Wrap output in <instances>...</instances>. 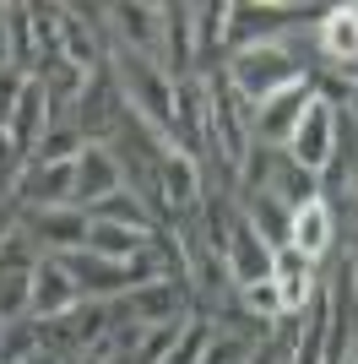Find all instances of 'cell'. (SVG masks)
<instances>
[{
	"label": "cell",
	"mask_w": 358,
	"mask_h": 364,
	"mask_svg": "<svg viewBox=\"0 0 358 364\" xmlns=\"http://www.w3.org/2000/svg\"><path fill=\"white\" fill-rule=\"evenodd\" d=\"M114 76H119V92H125V109H136V120L147 131H163L174 136V82L163 76V65L147 60V55H131L119 44L114 49Z\"/></svg>",
	"instance_id": "obj_1"
},
{
	"label": "cell",
	"mask_w": 358,
	"mask_h": 364,
	"mask_svg": "<svg viewBox=\"0 0 358 364\" xmlns=\"http://www.w3.org/2000/svg\"><path fill=\"white\" fill-rule=\"evenodd\" d=\"M250 141H255V109L234 92L228 76H207V147L239 168Z\"/></svg>",
	"instance_id": "obj_2"
},
{
	"label": "cell",
	"mask_w": 358,
	"mask_h": 364,
	"mask_svg": "<svg viewBox=\"0 0 358 364\" xmlns=\"http://www.w3.org/2000/svg\"><path fill=\"white\" fill-rule=\"evenodd\" d=\"M228 82H234V92H239L250 109H261L271 92H283V87H293V82H304V71H298V60L288 55L283 44H250V49H239V55H234Z\"/></svg>",
	"instance_id": "obj_3"
},
{
	"label": "cell",
	"mask_w": 358,
	"mask_h": 364,
	"mask_svg": "<svg viewBox=\"0 0 358 364\" xmlns=\"http://www.w3.org/2000/svg\"><path fill=\"white\" fill-rule=\"evenodd\" d=\"M288 158H293L298 168H310V174H326L331 158H337V104H326L320 92L310 98L293 141H288Z\"/></svg>",
	"instance_id": "obj_4"
},
{
	"label": "cell",
	"mask_w": 358,
	"mask_h": 364,
	"mask_svg": "<svg viewBox=\"0 0 358 364\" xmlns=\"http://www.w3.org/2000/svg\"><path fill=\"white\" fill-rule=\"evenodd\" d=\"M49 120H55V104H49V92L44 82H22V98H16L11 109V120H6V141H11L16 158H33L38 152V141L49 136Z\"/></svg>",
	"instance_id": "obj_5"
},
{
	"label": "cell",
	"mask_w": 358,
	"mask_h": 364,
	"mask_svg": "<svg viewBox=\"0 0 358 364\" xmlns=\"http://www.w3.org/2000/svg\"><path fill=\"white\" fill-rule=\"evenodd\" d=\"M65 272H71V283L82 289V299H109V294H131L136 277H131V261H104L92 256V250H65V256H55Z\"/></svg>",
	"instance_id": "obj_6"
},
{
	"label": "cell",
	"mask_w": 358,
	"mask_h": 364,
	"mask_svg": "<svg viewBox=\"0 0 358 364\" xmlns=\"http://www.w3.org/2000/svg\"><path fill=\"white\" fill-rule=\"evenodd\" d=\"M114 191H125L119 158L104 147V141H87V147L76 152V207L87 213V207H98V201H109Z\"/></svg>",
	"instance_id": "obj_7"
},
{
	"label": "cell",
	"mask_w": 358,
	"mask_h": 364,
	"mask_svg": "<svg viewBox=\"0 0 358 364\" xmlns=\"http://www.w3.org/2000/svg\"><path fill=\"white\" fill-rule=\"evenodd\" d=\"M16 196L28 207H76V158L71 164H38L28 158L16 174Z\"/></svg>",
	"instance_id": "obj_8"
},
{
	"label": "cell",
	"mask_w": 358,
	"mask_h": 364,
	"mask_svg": "<svg viewBox=\"0 0 358 364\" xmlns=\"http://www.w3.org/2000/svg\"><path fill=\"white\" fill-rule=\"evenodd\" d=\"M310 82H293V87L271 92L266 104L255 109V141H266V147H288L298 131V120H304V109H310Z\"/></svg>",
	"instance_id": "obj_9"
},
{
	"label": "cell",
	"mask_w": 358,
	"mask_h": 364,
	"mask_svg": "<svg viewBox=\"0 0 358 364\" xmlns=\"http://www.w3.org/2000/svg\"><path fill=\"white\" fill-rule=\"evenodd\" d=\"M228 283H239V289L271 283V245L250 228L244 213H234V228H228Z\"/></svg>",
	"instance_id": "obj_10"
},
{
	"label": "cell",
	"mask_w": 358,
	"mask_h": 364,
	"mask_svg": "<svg viewBox=\"0 0 358 364\" xmlns=\"http://www.w3.org/2000/svg\"><path fill=\"white\" fill-rule=\"evenodd\" d=\"M174 152L195 158V152L207 147V82L201 76H185L174 82Z\"/></svg>",
	"instance_id": "obj_11"
},
{
	"label": "cell",
	"mask_w": 358,
	"mask_h": 364,
	"mask_svg": "<svg viewBox=\"0 0 358 364\" xmlns=\"http://www.w3.org/2000/svg\"><path fill=\"white\" fill-rule=\"evenodd\" d=\"M87 228H92V218L82 213V207H33L28 213V234L44 240L55 256L82 250V245H87Z\"/></svg>",
	"instance_id": "obj_12"
},
{
	"label": "cell",
	"mask_w": 358,
	"mask_h": 364,
	"mask_svg": "<svg viewBox=\"0 0 358 364\" xmlns=\"http://www.w3.org/2000/svg\"><path fill=\"white\" fill-rule=\"evenodd\" d=\"M163 76L185 82L195 76V6H163Z\"/></svg>",
	"instance_id": "obj_13"
},
{
	"label": "cell",
	"mask_w": 358,
	"mask_h": 364,
	"mask_svg": "<svg viewBox=\"0 0 358 364\" xmlns=\"http://www.w3.org/2000/svg\"><path fill=\"white\" fill-rule=\"evenodd\" d=\"M109 16H114V28H119V38H125V49L131 55H147V60H158L163 65V6H109Z\"/></svg>",
	"instance_id": "obj_14"
},
{
	"label": "cell",
	"mask_w": 358,
	"mask_h": 364,
	"mask_svg": "<svg viewBox=\"0 0 358 364\" xmlns=\"http://www.w3.org/2000/svg\"><path fill=\"white\" fill-rule=\"evenodd\" d=\"M125 310L136 316V326H174V321H185V277H163V283L131 289Z\"/></svg>",
	"instance_id": "obj_15"
},
{
	"label": "cell",
	"mask_w": 358,
	"mask_h": 364,
	"mask_svg": "<svg viewBox=\"0 0 358 364\" xmlns=\"http://www.w3.org/2000/svg\"><path fill=\"white\" fill-rule=\"evenodd\" d=\"M76 304H82V289L71 283V272H65L55 256H44L33 267V316L55 321V316H65V310H76Z\"/></svg>",
	"instance_id": "obj_16"
},
{
	"label": "cell",
	"mask_w": 358,
	"mask_h": 364,
	"mask_svg": "<svg viewBox=\"0 0 358 364\" xmlns=\"http://www.w3.org/2000/svg\"><path fill=\"white\" fill-rule=\"evenodd\" d=\"M271 283L283 294V316H298L315 294V261L304 256V250H293V245L271 250Z\"/></svg>",
	"instance_id": "obj_17"
},
{
	"label": "cell",
	"mask_w": 358,
	"mask_h": 364,
	"mask_svg": "<svg viewBox=\"0 0 358 364\" xmlns=\"http://www.w3.org/2000/svg\"><path fill=\"white\" fill-rule=\"evenodd\" d=\"M293 16H304V6H234L228 11V44H239V49L271 44V33L288 28Z\"/></svg>",
	"instance_id": "obj_18"
},
{
	"label": "cell",
	"mask_w": 358,
	"mask_h": 364,
	"mask_svg": "<svg viewBox=\"0 0 358 364\" xmlns=\"http://www.w3.org/2000/svg\"><path fill=\"white\" fill-rule=\"evenodd\" d=\"M104 326H109V310L104 304H76V310H65V316H55V321H44L38 332H44V348L55 343V348H82V343H92V337H104Z\"/></svg>",
	"instance_id": "obj_19"
},
{
	"label": "cell",
	"mask_w": 358,
	"mask_h": 364,
	"mask_svg": "<svg viewBox=\"0 0 358 364\" xmlns=\"http://www.w3.org/2000/svg\"><path fill=\"white\" fill-rule=\"evenodd\" d=\"M331 240H337V218H331V201L326 196L293 213V228H288V245H293V250H304L310 261H320L331 250Z\"/></svg>",
	"instance_id": "obj_20"
},
{
	"label": "cell",
	"mask_w": 358,
	"mask_h": 364,
	"mask_svg": "<svg viewBox=\"0 0 358 364\" xmlns=\"http://www.w3.org/2000/svg\"><path fill=\"white\" fill-rule=\"evenodd\" d=\"M158 185H163V201L174 213L201 207V168H195V158H185V152L168 147L163 158H158Z\"/></svg>",
	"instance_id": "obj_21"
},
{
	"label": "cell",
	"mask_w": 358,
	"mask_h": 364,
	"mask_svg": "<svg viewBox=\"0 0 358 364\" xmlns=\"http://www.w3.org/2000/svg\"><path fill=\"white\" fill-rule=\"evenodd\" d=\"M320 55L337 60V71L358 60V6H331L320 16Z\"/></svg>",
	"instance_id": "obj_22"
},
{
	"label": "cell",
	"mask_w": 358,
	"mask_h": 364,
	"mask_svg": "<svg viewBox=\"0 0 358 364\" xmlns=\"http://www.w3.org/2000/svg\"><path fill=\"white\" fill-rule=\"evenodd\" d=\"M271 196L283 201L288 213H298V207H310V201H320V174H310V168H298L293 158H277V168H271Z\"/></svg>",
	"instance_id": "obj_23"
},
{
	"label": "cell",
	"mask_w": 358,
	"mask_h": 364,
	"mask_svg": "<svg viewBox=\"0 0 358 364\" xmlns=\"http://www.w3.org/2000/svg\"><path fill=\"white\" fill-rule=\"evenodd\" d=\"M244 218H250V228L261 234V240L271 245V250H283L288 245V228H293V213H288L283 201L271 196V191H261V196H244Z\"/></svg>",
	"instance_id": "obj_24"
},
{
	"label": "cell",
	"mask_w": 358,
	"mask_h": 364,
	"mask_svg": "<svg viewBox=\"0 0 358 364\" xmlns=\"http://www.w3.org/2000/svg\"><path fill=\"white\" fill-rule=\"evenodd\" d=\"M0 22H6V38H11V71L28 76V65H38V44H33V6L11 0V6H0Z\"/></svg>",
	"instance_id": "obj_25"
},
{
	"label": "cell",
	"mask_w": 358,
	"mask_h": 364,
	"mask_svg": "<svg viewBox=\"0 0 358 364\" xmlns=\"http://www.w3.org/2000/svg\"><path fill=\"white\" fill-rule=\"evenodd\" d=\"M147 245H152V234H136V228H119V223H92L82 250H92V256H104V261H131Z\"/></svg>",
	"instance_id": "obj_26"
},
{
	"label": "cell",
	"mask_w": 358,
	"mask_h": 364,
	"mask_svg": "<svg viewBox=\"0 0 358 364\" xmlns=\"http://www.w3.org/2000/svg\"><path fill=\"white\" fill-rule=\"evenodd\" d=\"M60 55H65L71 65H82V71L98 65V38H92V28L82 22L76 6H65V22H60Z\"/></svg>",
	"instance_id": "obj_27"
},
{
	"label": "cell",
	"mask_w": 358,
	"mask_h": 364,
	"mask_svg": "<svg viewBox=\"0 0 358 364\" xmlns=\"http://www.w3.org/2000/svg\"><path fill=\"white\" fill-rule=\"evenodd\" d=\"M87 218H92V223H119V228H136V234H152V218H147V207H141L136 196H125V191H114L109 201L87 207Z\"/></svg>",
	"instance_id": "obj_28"
},
{
	"label": "cell",
	"mask_w": 358,
	"mask_h": 364,
	"mask_svg": "<svg viewBox=\"0 0 358 364\" xmlns=\"http://www.w3.org/2000/svg\"><path fill=\"white\" fill-rule=\"evenodd\" d=\"M228 11H234V0H207V6H195V60L212 55V49L228 38Z\"/></svg>",
	"instance_id": "obj_29"
},
{
	"label": "cell",
	"mask_w": 358,
	"mask_h": 364,
	"mask_svg": "<svg viewBox=\"0 0 358 364\" xmlns=\"http://www.w3.org/2000/svg\"><path fill=\"white\" fill-rule=\"evenodd\" d=\"M277 158H283V147H266V141H250V152H244V164H239V185H244V196H261L271 185V168H277Z\"/></svg>",
	"instance_id": "obj_30"
},
{
	"label": "cell",
	"mask_w": 358,
	"mask_h": 364,
	"mask_svg": "<svg viewBox=\"0 0 358 364\" xmlns=\"http://www.w3.org/2000/svg\"><path fill=\"white\" fill-rule=\"evenodd\" d=\"M33 316V272H0V326Z\"/></svg>",
	"instance_id": "obj_31"
},
{
	"label": "cell",
	"mask_w": 358,
	"mask_h": 364,
	"mask_svg": "<svg viewBox=\"0 0 358 364\" xmlns=\"http://www.w3.org/2000/svg\"><path fill=\"white\" fill-rule=\"evenodd\" d=\"M44 348V332L28 326V321H11V326H0V364H22L33 353Z\"/></svg>",
	"instance_id": "obj_32"
},
{
	"label": "cell",
	"mask_w": 358,
	"mask_h": 364,
	"mask_svg": "<svg viewBox=\"0 0 358 364\" xmlns=\"http://www.w3.org/2000/svg\"><path fill=\"white\" fill-rule=\"evenodd\" d=\"M60 22H65V6H33V44H38V60H55L60 55Z\"/></svg>",
	"instance_id": "obj_33"
},
{
	"label": "cell",
	"mask_w": 358,
	"mask_h": 364,
	"mask_svg": "<svg viewBox=\"0 0 358 364\" xmlns=\"http://www.w3.org/2000/svg\"><path fill=\"white\" fill-rule=\"evenodd\" d=\"M179 332H185V321H174V326H147V332L136 337V364H163L168 353H174Z\"/></svg>",
	"instance_id": "obj_34"
},
{
	"label": "cell",
	"mask_w": 358,
	"mask_h": 364,
	"mask_svg": "<svg viewBox=\"0 0 358 364\" xmlns=\"http://www.w3.org/2000/svg\"><path fill=\"white\" fill-rule=\"evenodd\" d=\"M207 343H212V326H207V321H185V332H179L174 353H168L163 364H201V353H207Z\"/></svg>",
	"instance_id": "obj_35"
},
{
	"label": "cell",
	"mask_w": 358,
	"mask_h": 364,
	"mask_svg": "<svg viewBox=\"0 0 358 364\" xmlns=\"http://www.w3.org/2000/svg\"><path fill=\"white\" fill-rule=\"evenodd\" d=\"M250 353H255V343H250V337L228 332V337H212V343H207L201 364H250Z\"/></svg>",
	"instance_id": "obj_36"
},
{
	"label": "cell",
	"mask_w": 358,
	"mask_h": 364,
	"mask_svg": "<svg viewBox=\"0 0 358 364\" xmlns=\"http://www.w3.org/2000/svg\"><path fill=\"white\" fill-rule=\"evenodd\" d=\"M38 256H33L28 234H0V272H33Z\"/></svg>",
	"instance_id": "obj_37"
},
{
	"label": "cell",
	"mask_w": 358,
	"mask_h": 364,
	"mask_svg": "<svg viewBox=\"0 0 358 364\" xmlns=\"http://www.w3.org/2000/svg\"><path fill=\"white\" fill-rule=\"evenodd\" d=\"M244 304H250L255 321H266V326L283 321V294H277V283H255V289H244Z\"/></svg>",
	"instance_id": "obj_38"
},
{
	"label": "cell",
	"mask_w": 358,
	"mask_h": 364,
	"mask_svg": "<svg viewBox=\"0 0 358 364\" xmlns=\"http://www.w3.org/2000/svg\"><path fill=\"white\" fill-rule=\"evenodd\" d=\"M250 364H277V353H271V337H261V343H255Z\"/></svg>",
	"instance_id": "obj_39"
},
{
	"label": "cell",
	"mask_w": 358,
	"mask_h": 364,
	"mask_svg": "<svg viewBox=\"0 0 358 364\" xmlns=\"http://www.w3.org/2000/svg\"><path fill=\"white\" fill-rule=\"evenodd\" d=\"M0 71H11V38H6V22H0Z\"/></svg>",
	"instance_id": "obj_40"
},
{
	"label": "cell",
	"mask_w": 358,
	"mask_h": 364,
	"mask_svg": "<svg viewBox=\"0 0 358 364\" xmlns=\"http://www.w3.org/2000/svg\"><path fill=\"white\" fill-rule=\"evenodd\" d=\"M22 364H60V359H55V353H49V348H38V353H33V359H22Z\"/></svg>",
	"instance_id": "obj_41"
},
{
	"label": "cell",
	"mask_w": 358,
	"mask_h": 364,
	"mask_svg": "<svg viewBox=\"0 0 358 364\" xmlns=\"http://www.w3.org/2000/svg\"><path fill=\"white\" fill-rule=\"evenodd\" d=\"M347 261H353V289H358V245H353V256H347Z\"/></svg>",
	"instance_id": "obj_42"
},
{
	"label": "cell",
	"mask_w": 358,
	"mask_h": 364,
	"mask_svg": "<svg viewBox=\"0 0 358 364\" xmlns=\"http://www.w3.org/2000/svg\"><path fill=\"white\" fill-rule=\"evenodd\" d=\"M353 114H358V92H353Z\"/></svg>",
	"instance_id": "obj_43"
}]
</instances>
